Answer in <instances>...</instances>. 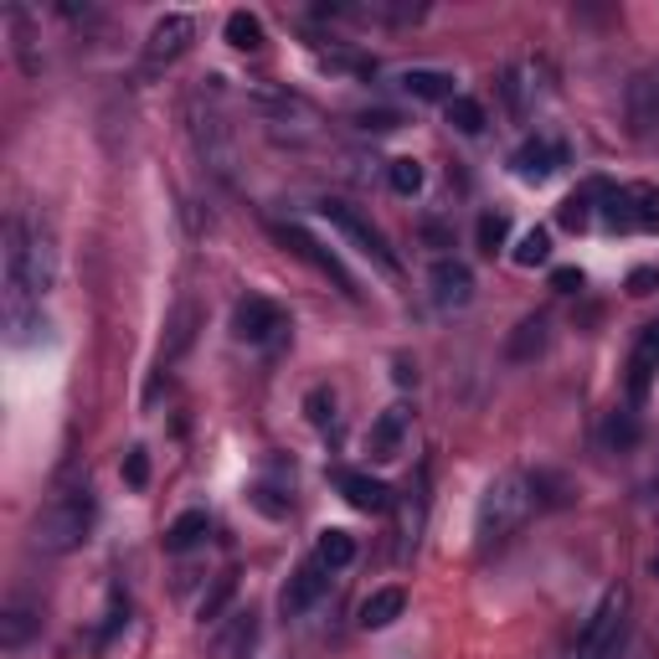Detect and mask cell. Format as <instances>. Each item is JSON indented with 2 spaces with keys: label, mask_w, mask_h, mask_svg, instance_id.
Returning a JSON list of instances; mask_svg holds the SVG:
<instances>
[{
  "label": "cell",
  "mask_w": 659,
  "mask_h": 659,
  "mask_svg": "<svg viewBox=\"0 0 659 659\" xmlns=\"http://www.w3.org/2000/svg\"><path fill=\"white\" fill-rule=\"evenodd\" d=\"M207 531H212V521H207V510H186V515H175L171 525H165V551H191V546L207 542Z\"/></svg>",
  "instance_id": "21"
},
{
  "label": "cell",
  "mask_w": 659,
  "mask_h": 659,
  "mask_svg": "<svg viewBox=\"0 0 659 659\" xmlns=\"http://www.w3.org/2000/svg\"><path fill=\"white\" fill-rule=\"evenodd\" d=\"M233 587H237V577H233V572H222V577H216V587L201 598V619H216V613H222V602L233 598Z\"/></svg>",
  "instance_id": "34"
},
{
  "label": "cell",
  "mask_w": 659,
  "mask_h": 659,
  "mask_svg": "<svg viewBox=\"0 0 659 659\" xmlns=\"http://www.w3.org/2000/svg\"><path fill=\"white\" fill-rule=\"evenodd\" d=\"M536 510V489H531V474L521 469H505L489 480V489L480 495V510H474V536H480V551L510 542L525 525V515Z\"/></svg>",
  "instance_id": "1"
},
{
  "label": "cell",
  "mask_w": 659,
  "mask_h": 659,
  "mask_svg": "<svg viewBox=\"0 0 659 659\" xmlns=\"http://www.w3.org/2000/svg\"><path fill=\"white\" fill-rule=\"evenodd\" d=\"M252 639H258V613L252 608H237L227 629L216 634V659H248Z\"/></svg>",
  "instance_id": "16"
},
{
  "label": "cell",
  "mask_w": 659,
  "mask_h": 659,
  "mask_svg": "<svg viewBox=\"0 0 659 659\" xmlns=\"http://www.w3.org/2000/svg\"><path fill=\"white\" fill-rule=\"evenodd\" d=\"M546 258H551V237H546V227H531V233L521 237V248H515V263H521V269H536Z\"/></svg>",
  "instance_id": "31"
},
{
  "label": "cell",
  "mask_w": 659,
  "mask_h": 659,
  "mask_svg": "<svg viewBox=\"0 0 659 659\" xmlns=\"http://www.w3.org/2000/svg\"><path fill=\"white\" fill-rule=\"evenodd\" d=\"M325 572H330L325 562H304V567H299V572L289 577V587H284V598H278V608H284L289 619H294V613H304V608H310V602L320 598V593H325V582H330Z\"/></svg>",
  "instance_id": "15"
},
{
  "label": "cell",
  "mask_w": 659,
  "mask_h": 659,
  "mask_svg": "<svg viewBox=\"0 0 659 659\" xmlns=\"http://www.w3.org/2000/svg\"><path fill=\"white\" fill-rule=\"evenodd\" d=\"M474 237H480V252H489V258H495V252L505 248V237H510V216H505V212H485L480 222H474Z\"/></svg>",
  "instance_id": "28"
},
{
  "label": "cell",
  "mask_w": 659,
  "mask_h": 659,
  "mask_svg": "<svg viewBox=\"0 0 659 659\" xmlns=\"http://www.w3.org/2000/svg\"><path fill=\"white\" fill-rule=\"evenodd\" d=\"M427 284H433V304L438 310H464L469 299H474V273H469L464 258H438L433 273H427Z\"/></svg>",
  "instance_id": "12"
},
{
  "label": "cell",
  "mask_w": 659,
  "mask_h": 659,
  "mask_svg": "<svg viewBox=\"0 0 659 659\" xmlns=\"http://www.w3.org/2000/svg\"><path fill=\"white\" fill-rule=\"evenodd\" d=\"M356 124H361L366 135H387V129H397L402 119L391 114V109H366V114H356Z\"/></svg>",
  "instance_id": "36"
},
{
  "label": "cell",
  "mask_w": 659,
  "mask_h": 659,
  "mask_svg": "<svg viewBox=\"0 0 659 659\" xmlns=\"http://www.w3.org/2000/svg\"><path fill=\"white\" fill-rule=\"evenodd\" d=\"M191 325H196V310L191 304H181V314H175V335H171V350H165V356H181V350L191 346Z\"/></svg>",
  "instance_id": "35"
},
{
  "label": "cell",
  "mask_w": 659,
  "mask_h": 659,
  "mask_svg": "<svg viewBox=\"0 0 659 659\" xmlns=\"http://www.w3.org/2000/svg\"><path fill=\"white\" fill-rule=\"evenodd\" d=\"M567 165V150L557 145V139H525L521 150L510 156V171H515V181H525V186H546L551 175Z\"/></svg>",
  "instance_id": "11"
},
{
  "label": "cell",
  "mask_w": 659,
  "mask_h": 659,
  "mask_svg": "<svg viewBox=\"0 0 659 659\" xmlns=\"http://www.w3.org/2000/svg\"><path fill=\"white\" fill-rule=\"evenodd\" d=\"M602 186H608V181H587V186H577V191L557 207V222H562L567 233H582V227L593 222V201L602 196Z\"/></svg>",
  "instance_id": "22"
},
{
  "label": "cell",
  "mask_w": 659,
  "mask_h": 659,
  "mask_svg": "<svg viewBox=\"0 0 659 659\" xmlns=\"http://www.w3.org/2000/svg\"><path fill=\"white\" fill-rule=\"evenodd\" d=\"M655 371H659V320L639 330V340H634V356H629V397H634V402H639L644 391H649Z\"/></svg>",
  "instance_id": "13"
},
{
  "label": "cell",
  "mask_w": 659,
  "mask_h": 659,
  "mask_svg": "<svg viewBox=\"0 0 659 659\" xmlns=\"http://www.w3.org/2000/svg\"><path fill=\"white\" fill-rule=\"evenodd\" d=\"M191 145H196V156H201V165H207L212 175H222V181H237V165H243V156H237L233 124H227V114H222L216 103H207L201 94L191 98Z\"/></svg>",
  "instance_id": "3"
},
{
  "label": "cell",
  "mask_w": 659,
  "mask_h": 659,
  "mask_svg": "<svg viewBox=\"0 0 659 659\" xmlns=\"http://www.w3.org/2000/svg\"><path fill=\"white\" fill-rule=\"evenodd\" d=\"M88 531H94V489L88 485H62L52 500L41 505L37 515V546L41 551H73V546L88 542Z\"/></svg>",
  "instance_id": "2"
},
{
  "label": "cell",
  "mask_w": 659,
  "mask_h": 659,
  "mask_svg": "<svg viewBox=\"0 0 659 659\" xmlns=\"http://www.w3.org/2000/svg\"><path fill=\"white\" fill-rule=\"evenodd\" d=\"M639 433H644V427H639V412H634V408H619L613 418H608V423H602V444H608V448H634V444H639Z\"/></svg>",
  "instance_id": "25"
},
{
  "label": "cell",
  "mask_w": 659,
  "mask_h": 659,
  "mask_svg": "<svg viewBox=\"0 0 659 659\" xmlns=\"http://www.w3.org/2000/svg\"><path fill=\"white\" fill-rule=\"evenodd\" d=\"M196 26L191 16H181V11H171V16H160L156 26H150V37H145V67L156 73V67H171L186 47H191Z\"/></svg>",
  "instance_id": "10"
},
{
  "label": "cell",
  "mask_w": 659,
  "mask_h": 659,
  "mask_svg": "<svg viewBox=\"0 0 659 659\" xmlns=\"http://www.w3.org/2000/svg\"><path fill=\"white\" fill-rule=\"evenodd\" d=\"M278 330H284V310H278L273 299H263V294H248V299H237L233 335L243 340V346H269Z\"/></svg>",
  "instance_id": "9"
},
{
  "label": "cell",
  "mask_w": 659,
  "mask_h": 659,
  "mask_svg": "<svg viewBox=\"0 0 659 659\" xmlns=\"http://www.w3.org/2000/svg\"><path fill=\"white\" fill-rule=\"evenodd\" d=\"M542 350H546V314H525L521 325L510 330L505 356H510V361H536Z\"/></svg>",
  "instance_id": "19"
},
{
  "label": "cell",
  "mask_w": 659,
  "mask_h": 659,
  "mask_svg": "<svg viewBox=\"0 0 659 659\" xmlns=\"http://www.w3.org/2000/svg\"><path fill=\"white\" fill-rule=\"evenodd\" d=\"M655 515H659V495H655Z\"/></svg>",
  "instance_id": "42"
},
{
  "label": "cell",
  "mask_w": 659,
  "mask_h": 659,
  "mask_svg": "<svg viewBox=\"0 0 659 659\" xmlns=\"http://www.w3.org/2000/svg\"><path fill=\"white\" fill-rule=\"evenodd\" d=\"M655 284H659V273L655 269H639L634 278H629V294H655Z\"/></svg>",
  "instance_id": "39"
},
{
  "label": "cell",
  "mask_w": 659,
  "mask_h": 659,
  "mask_svg": "<svg viewBox=\"0 0 659 659\" xmlns=\"http://www.w3.org/2000/svg\"><path fill=\"white\" fill-rule=\"evenodd\" d=\"M252 505H258L263 515H284V505L273 500V489H252Z\"/></svg>",
  "instance_id": "40"
},
{
  "label": "cell",
  "mask_w": 659,
  "mask_h": 659,
  "mask_svg": "<svg viewBox=\"0 0 659 659\" xmlns=\"http://www.w3.org/2000/svg\"><path fill=\"white\" fill-rule=\"evenodd\" d=\"M314 562H325L330 572H335V567H350L356 562V536H350V531H320Z\"/></svg>",
  "instance_id": "24"
},
{
  "label": "cell",
  "mask_w": 659,
  "mask_h": 659,
  "mask_svg": "<svg viewBox=\"0 0 659 659\" xmlns=\"http://www.w3.org/2000/svg\"><path fill=\"white\" fill-rule=\"evenodd\" d=\"M623 623H629V593H623V587H608L602 602L587 613V623H582L577 659H619Z\"/></svg>",
  "instance_id": "4"
},
{
  "label": "cell",
  "mask_w": 659,
  "mask_h": 659,
  "mask_svg": "<svg viewBox=\"0 0 659 659\" xmlns=\"http://www.w3.org/2000/svg\"><path fill=\"white\" fill-rule=\"evenodd\" d=\"M655 577H659V551H655Z\"/></svg>",
  "instance_id": "41"
},
{
  "label": "cell",
  "mask_w": 659,
  "mask_h": 659,
  "mask_svg": "<svg viewBox=\"0 0 659 659\" xmlns=\"http://www.w3.org/2000/svg\"><path fill=\"white\" fill-rule=\"evenodd\" d=\"M320 212H325V222L335 227V233H346L350 243H356V252H366V258L376 263V269L397 273V252L387 248V237L376 233V227H371V222H366L361 212H356V207H346V201H325Z\"/></svg>",
  "instance_id": "6"
},
{
  "label": "cell",
  "mask_w": 659,
  "mask_h": 659,
  "mask_svg": "<svg viewBox=\"0 0 659 659\" xmlns=\"http://www.w3.org/2000/svg\"><path fill=\"white\" fill-rule=\"evenodd\" d=\"M402 94L423 98V103H453V78L448 73H438V67H412V73H402Z\"/></svg>",
  "instance_id": "17"
},
{
  "label": "cell",
  "mask_w": 659,
  "mask_h": 659,
  "mask_svg": "<svg viewBox=\"0 0 659 659\" xmlns=\"http://www.w3.org/2000/svg\"><path fill=\"white\" fill-rule=\"evenodd\" d=\"M402 433H408V408H387L382 412V423L371 427V453H376V459H397Z\"/></svg>",
  "instance_id": "23"
},
{
  "label": "cell",
  "mask_w": 659,
  "mask_h": 659,
  "mask_svg": "<svg viewBox=\"0 0 659 659\" xmlns=\"http://www.w3.org/2000/svg\"><path fill=\"white\" fill-rule=\"evenodd\" d=\"M32 629H37L32 608H26V602H11L5 619H0V644H5V649H21V644L32 639Z\"/></svg>",
  "instance_id": "26"
},
{
  "label": "cell",
  "mask_w": 659,
  "mask_h": 659,
  "mask_svg": "<svg viewBox=\"0 0 659 659\" xmlns=\"http://www.w3.org/2000/svg\"><path fill=\"white\" fill-rule=\"evenodd\" d=\"M320 62H325V67H335V73H361V78H371V73H376V62L356 58V52H320Z\"/></svg>",
  "instance_id": "32"
},
{
  "label": "cell",
  "mask_w": 659,
  "mask_h": 659,
  "mask_svg": "<svg viewBox=\"0 0 659 659\" xmlns=\"http://www.w3.org/2000/svg\"><path fill=\"white\" fill-rule=\"evenodd\" d=\"M602 227L613 233H659V191L655 186H608L602 191Z\"/></svg>",
  "instance_id": "5"
},
{
  "label": "cell",
  "mask_w": 659,
  "mask_h": 659,
  "mask_svg": "<svg viewBox=\"0 0 659 659\" xmlns=\"http://www.w3.org/2000/svg\"><path fill=\"white\" fill-rule=\"evenodd\" d=\"M335 485H340V495H346L350 510H361V515H382V510L391 505V489L382 485V480H371V474H356V469L335 474Z\"/></svg>",
  "instance_id": "14"
},
{
  "label": "cell",
  "mask_w": 659,
  "mask_h": 659,
  "mask_svg": "<svg viewBox=\"0 0 659 659\" xmlns=\"http://www.w3.org/2000/svg\"><path fill=\"white\" fill-rule=\"evenodd\" d=\"M582 284H587L582 269H557V273H551V289H557V294H577Z\"/></svg>",
  "instance_id": "38"
},
{
  "label": "cell",
  "mask_w": 659,
  "mask_h": 659,
  "mask_svg": "<svg viewBox=\"0 0 659 659\" xmlns=\"http://www.w3.org/2000/svg\"><path fill=\"white\" fill-rule=\"evenodd\" d=\"M623 124L634 139L659 135V67H639L623 83Z\"/></svg>",
  "instance_id": "7"
},
{
  "label": "cell",
  "mask_w": 659,
  "mask_h": 659,
  "mask_svg": "<svg viewBox=\"0 0 659 659\" xmlns=\"http://www.w3.org/2000/svg\"><path fill=\"white\" fill-rule=\"evenodd\" d=\"M500 94H505V103H510V114L525 119L531 109H536V67H531V62L510 67V73H505V83H500Z\"/></svg>",
  "instance_id": "20"
},
{
  "label": "cell",
  "mask_w": 659,
  "mask_h": 659,
  "mask_svg": "<svg viewBox=\"0 0 659 659\" xmlns=\"http://www.w3.org/2000/svg\"><path fill=\"white\" fill-rule=\"evenodd\" d=\"M448 124H453L459 135H480V129H485V109H480L474 98L459 94L453 103H448Z\"/></svg>",
  "instance_id": "29"
},
{
  "label": "cell",
  "mask_w": 659,
  "mask_h": 659,
  "mask_svg": "<svg viewBox=\"0 0 659 659\" xmlns=\"http://www.w3.org/2000/svg\"><path fill=\"white\" fill-rule=\"evenodd\" d=\"M273 237H278V243H284V248H289L294 258H304L310 269H320L325 278H335V289L346 294V299H356V294H361V289H356V278H350V273L340 269V258L320 248V243H314V237L304 233V227H294V222H273Z\"/></svg>",
  "instance_id": "8"
},
{
  "label": "cell",
  "mask_w": 659,
  "mask_h": 659,
  "mask_svg": "<svg viewBox=\"0 0 659 659\" xmlns=\"http://www.w3.org/2000/svg\"><path fill=\"white\" fill-rule=\"evenodd\" d=\"M408 608V593L402 587H376L366 602H361V629H387V623L402 619Z\"/></svg>",
  "instance_id": "18"
},
{
  "label": "cell",
  "mask_w": 659,
  "mask_h": 659,
  "mask_svg": "<svg viewBox=\"0 0 659 659\" xmlns=\"http://www.w3.org/2000/svg\"><path fill=\"white\" fill-rule=\"evenodd\" d=\"M304 408H310V423H320V427H325V423H330V412H335V397H330L325 387H314V391H310V402H304Z\"/></svg>",
  "instance_id": "37"
},
{
  "label": "cell",
  "mask_w": 659,
  "mask_h": 659,
  "mask_svg": "<svg viewBox=\"0 0 659 659\" xmlns=\"http://www.w3.org/2000/svg\"><path fill=\"white\" fill-rule=\"evenodd\" d=\"M387 181H391V191H397V196H418V191H423V165H418V160H408V156L391 160Z\"/></svg>",
  "instance_id": "30"
},
{
  "label": "cell",
  "mask_w": 659,
  "mask_h": 659,
  "mask_svg": "<svg viewBox=\"0 0 659 659\" xmlns=\"http://www.w3.org/2000/svg\"><path fill=\"white\" fill-rule=\"evenodd\" d=\"M124 485L129 489L150 485V459H145V448H129V453H124Z\"/></svg>",
  "instance_id": "33"
},
{
  "label": "cell",
  "mask_w": 659,
  "mask_h": 659,
  "mask_svg": "<svg viewBox=\"0 0 659 659\" xmlns=\"http://www.w3.org/2000/svg\"><path fill=\"white\" fill-rule=\"evenodd\" d=\"M227 41H233L237 52H258L263 47V21L252 16V11H233L227 16Z\"/></svg>",
  "instance_id": "27"
}]
</instances>
